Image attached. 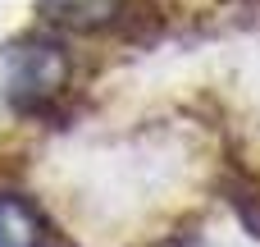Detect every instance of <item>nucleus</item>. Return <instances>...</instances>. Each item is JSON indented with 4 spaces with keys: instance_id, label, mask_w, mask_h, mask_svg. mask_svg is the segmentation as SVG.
Here are the masks:
<instances>
[{
    "instance_id": "1",
    "label": "nucleus",
    "mask_w": 260,
    "mask_h": 247,
    "mask_svg": "<svg viewBox=\"0 0 260 247\" xmlns=\"http://www.w3.org/2000/svg\"><path fill=\"white\" fill-rule=\"evenodd\" d=\"M69 87V55L59 41L23 37L0 50V96L18 115H41Z\"/></svg>"
},
{
    "instance_id": "2",
    "label": "nucleus",
    "mask_w": 260,
    "mask_h": 247,
    "mask_svg": "<svg viewBox=\"0 0 260 247\" xmlns=\"http://www.w3.org/2000/svg\"><path fill=\"white\" fill-rule=\"evenodd\" d=\"M0 247H64L50 220L23 193H0Z\"/></svg>"
},
{
    "instance_id": "3",
    "label": "nucleus",
    "mask_w": 260,
    "mask_h": 247,
    "mask_svg": "<svg viewBox=\"0 0 260 247\" xmlns=\"http://www.w3.org/2000/svg\"><path fill=\"white\" fill-rule=\"evenodd\" d=\"M41 14L59 28H73V32H96V28H110L119 23L123 14V0H41Z\"/></svg>"
}]
</instances>
